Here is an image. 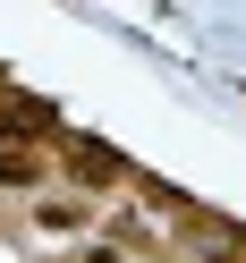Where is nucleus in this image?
Here are the masks:
<instances>
[{
	"label": "nucleus",
	"mask_w": 246,
	"mask_h": 263,
	"mask_svg": "<svg viewBox=\"0 0 246 263\" xmlns=\"http://www.w3.org/2000/svg\"><path fill=\"white\" fill-rule=\"evenodd\" d=\"M34 144H60V119L34 93H0V153H34Z\"/></svg>",
	"instance_id": "f257e3e1"
},
{
	"label": "nucleus",
	"mask_w": 246,
	"mask_h": 263,
	"mask_svg": "<svg viewBox=\"0 0 246 263\" xmlns=\"http://www.w3.org/2000/svg\"><path fill=\"white\" fill-rule=\"evenodd\" d=\"M68 178L85 195H110V187H127V161L110 153V144H93V136H68Z\"/></svg>",
	"instance_id": "f03ea898"
},
{
	"label": "nucleus",
	"mask_w": 246,
	"mask_h": 263,
	"mask_svg": "<svg viewBox=\"0 0 246 263\" xmlns=\"http://www.w3.org/2000/svg\"><path fill=\"white\" fill-rule=\"evenodd\" d=\"M34 221H43V229H77V221H85V204H77V195H43Z\"/></svg>",
	"instance_id": "7ed1b4c3"
},
{
	"label": "nucleus",
	"mask_w": 246,
	"mask_h": 263,
	"mask_svg": "<svg viewBox=\"0 0 246 263\" xmlns=\"http://www.w3.org/2000/svg\"><path fill=\"white\" fill-rule=\"evenodd\" d=\"M85 263H127V255H119L110 238H93V246H85Z\"/></svg>",
	"instance_id": "20e7f679"
}]
</instances>
